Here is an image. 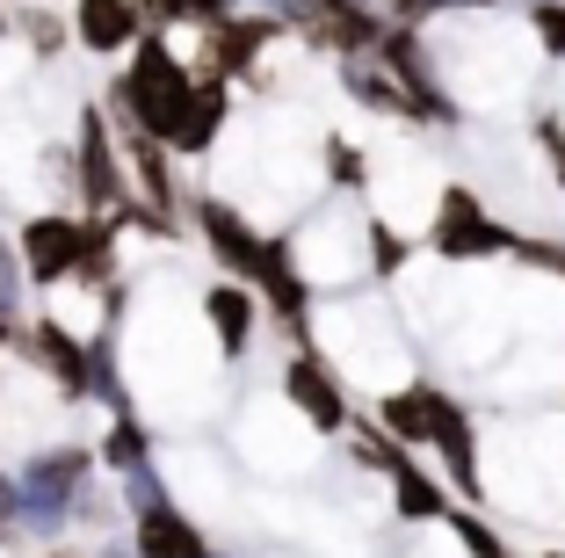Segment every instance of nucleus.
Returning a JSON list of instances; mask_svg holds the SVG:
<instances>
[{
    "mask_svg": "<svg viewBox=\"0 0 565 558\" xmlns=\"http://www.w3.org/2000/svg\"><path fill=\"white\" fill-rule=\"evenodd\" d=\"M109 558H124V551H109Z\"/></svg>",
    "mask_w": 565,
    "mask_h": 558,
    "instance_id": "c756f323",
    "label": "nucleus"
},
{
    "mask_svg": "<svg viewBox=\"0 0 565 558\" xmlns=\"http://www.w3.org/2000/svg\"><path fill=\"white\" fill-rule=\"evenodd\" d=\"M8 529H15V523H8V515H0V544H8Z\"/></svg>",
    "mask_w": 565,
    "mask_h": 558,
    "instance_id": "bb28decb",
    "label": "nucleus"
},
{
    "mask_svg": "<svg viewBox=\"0 0 565 558\" xmlns=\"http://www.w3.org/2000/svg\"><path fill=\"white\" fill-rule=\"evenodd\" d=\"M87 225L95 218H73V211H44L22 225V276L36 283V291H58V283L81 276V254H87Z\"/></svg>",
    "mask_w": 565,
    "mask_h": 558,
    "instance_id": "0eeeda50",
    "label": "nucleus"
},
{
    "mask_svg": "<svg viewBox=\"0 0 565 558\" xmlns=\"http://www.w3.org/2000/svg\"><path fill=\"white\" fill-rule=\"evenodd\" d=\"M131 558H211V544H203V529H196L189 508L160 501V508L131 515Z\"/></svg>",
    "mask_w": 565,
    "mask_h": 558,
    "instance_id": "9b49d317",
    "label": "nucleus"
},
{
    "mask_svg": "<svg viewBox=\"0 0 565 558\" xmlns=\"http://www.w3.org/2000/svg\"><path fill=\"white\" fill-rule=\"evenodd\" d=\"M449 413H457V399L435 392V385H399V392L377 399L384 435H392V443H406V450H435V435L449 428Z\"/></svg>",
    "mask_w": 565,
    "mask_h": 558,
    "instance_id": "1a4fd4ad",
    "label": "nucleus"
},
{
    "mask_svg": "<svg viewBox=\"0 0 565 558\" xmlns=\"http://www.w3.org/2000/svg\"><path fill=\"white\" fill-rule=\"evenodd\" d=\"M406 254H414V246H406L399 232L384 225V218H370V269H377V276H399V269H406Z\"/></svg>",
    "mask_w": 565,
    "mask_h": 558,
    "instance_id": "412c9836",
    "label": "nucleus"
},
{
    "mask_svg": "<svg viewBox=\"0 0 565 558\" xmlns=\"http://www.w3.org/2000/svg\"><path fill=\"white\" fill-rule=\"evenodd\" d=\"M530 30H536V44H544L551 59H565V0H536V8H530Z\"/></svg>",
    "mask_w": 565,
    "mask_h": 558,
    "instance_id": "4be33fe9",
    "label": "nucleus"
},
{
    "mask_svg": "<svg viewBox=\"0 0 565 558\" xmlns=\"http://www.w3.org/2000/svg\"><path fill=\"white\" fill-rule=\"evenodd\" d=\"M225 116H233V81H211V73H203L196 95H189V109L174 116V131H167L174 160H203V152L217 146V131H225Z\"/></svg>",
    "mask_w": 565,
    "mask_h": 558,
    "instance_id": "f8f14e48",
    "label": "nucleus"
},
{
    "mask_svg": "<svg viewBox=\"0 0 565 558\" xmlns=\"http://www.w3.org/2000/svg\"><path fill=\"white\" fill-rule=\"evenodd\" d=\"M282 399L305 413V428H319V435H341L349 421V392H341V378H333V362L319 356L312 341L290 348V362H282Z\"/></svg>",
    "mask_w": 565,
    "mask_h": 558,
    "instance_id": "6e6552de",
    "label": "nucleus"
},
{
    "mask_svg": "<svg viewBox=\"0 0 565 558\" xmlns=\"http://www.w3.org/2000/svg\"><path fill=\"white\" fill-rule=\"evenodd\" d=\"M211 558H217V551H211Z\"/></svg>",
    "mask_w": 565,
    "mask_h": 558,
    "instance_id": "2f4dec72",
    "label": "nucleus"
},
{
    "mask_svg": "<svg viewBox=\"0 0 565 558\" xmlns=\"http://www.w3.org/2000/svg\"><path fill=\"white\" fill-rule=\"evenodd\" d=\"M15 30L30 36V44L44 51V59H51L58 44H73V15H51V8H22V15H15Z\"/></svg>",
    "mask_w": 565,
    "mask_h": 558,
    "instance_id": "aec40b11",
    "label": "nucleus"
},
{
    "mask_svg": "<svg viewBox=\"0 0 565 558\" xmlns=\"http://www.w3.org/2000/svg\"><path fill=\"white\" fill-rule=\"evenodd\" d=\"M544 558H565V551H544Z\"/></svg>",
    "mask_w": 565,
    "mask_h": 558,
    "instance_id": "c85d7f7f",
    "label": "nucleus"
},
{
    "mask_svg": "<svg viewBox=\"0 0 565 558\" xmlns=\"http://www.w3.org/2000/svg\"><path fill=\"white\" fill-rule=\"evenodd\" d=\"M290 30L282 15H225L203 30V51H196V73L211 81H254L262 87V51Z\"/></svg>",
    "mask_w": 565,
    "mask_h": 558,
    "instance_id": "39448f33",
    "label": "nucleus"
},
{
    "mask_svg": "<svg viewBox=\"0 0 565 558\" xmlns=\"http://www.w3.org/2000/svg\"><path fill=\"white\" fill-rule=\"evenodd\" d=\"M138 8H146V22H167V30H174V22H196V30H211V22L233 15V0H138Z\"/></svg>",
    "mask_w": 565,
    "mask_h": 558,
    "instance_id": "f3484780",
    "label": "nucleus"
},
{
    "mask_svg": "<svg viewBox=\"0 0 565 558\" xmlns=\"http://www.w3.org/2000/svg\"><path fill=\"white\" fill-rule=\"evenodd\" d=\"M428 246L443 254V262H486V254H515V232L500 225L493 211H486L471 189H443V203H435V225H428Z\"/></svg>",
    "mask_w": 565,
    "mask_h": 558,
    "instance_id": "20e7f679",
    "label": "nucleus"
},
{
    "mask_svg": "<svg viewBox=\"0 0 565 558\" xmlns=\"http://www.w3.org/2000/svg\"><path fill=\"white\" fill-rule=\"evenodd\" d=\"M196 225H203V246L217 254V269H225V276H239V283H254V291H268V283L290 269V240H262V232H254L233 203L196 197Z\"/></svg>",
    "mask_w": 565,
    "mask_h": 558,
    "instance_id": "f03ea898",
    "label": "nucleus"
},
{
    "mask_svg": "<svg viewBox=\"0 0 565 558\" xmlns=\"http://www.w3.org/2000/svg\"><path fill=\"white\" fill-rule=\"evenodd\" d=\"M449 537L465 544L471 558H515V551H508V537H500L493 523H479V515H471V508H449Z\"/></svg>",
    "mask_w": 565,
    "mask_h": 558,
    "instance_id": "a211bd4d",
    "label": "nucleus"
},
{
    "mask_svg": "<svg viewBox=\"0 0 565 558\" xmlns=\"http://www.w3.org/2000/svg\"><path fill=\"white\" fill-rule=\"evenodd\" d=\"M384 478H392V515H399V523H449V486L428 478L406 450H399V464H392Z\"/></svg>",
    "mask_w": 565,
    "mask_h": 558,
    "instance_id": "4468645a",
    "label": "nucleus"
},
{
    "mask_svg": "<svg viewBox=\"0 0 565 558\" xmlns=\"http://www.w3.org/2000/svg\"><path fill=\"white\" fill-rule=\"evenodd\" d=\"M196 81H203V73H189L182 59H174V44H167L160 30H146V36H138V51H131V73L109 81V102H102V109H109L117 138L152 131L167 146V131H174V116L189 109Z\"/></svg>",
    "mask_w": 565,
    "mask_h": 558,
    "instance_id": "f257e3e1",
    "label": "nucleus"
},
{
    "mask_svg": "<svg viewBox=\"0 0 565 558\" xmlns=\"http://www.w3.org/2000/svg\"><path fill=\"white\" fill-rule=\"evenodd\" d=\"M15 348H22V362H36V370L73 399V407L95 399V341H73L66 319H22Z\"/></svg>",
    "mask_w": 565,
    "mask_h": 558,
    "instance_id": "423d86ee",
    "label": "nucleus"
},
{
    "mask_svg": "<svg viewBox=\"0 0 565 558\" xmlns=\"http://www.w3.org/2000/svg\"><path fill=\"white\" fill-rule=\"evenodd\" d=\"M0 36H8V15H0Z\"/></svg>",
    "mask_w": 565,
    "mask_h": 558,
    "instance_id": "cd10ccee",
    "label": "nucleus"
},
{
    "mask_svg": "<svg viewBox=\"0 0 565 558\" xmlns=\"http://www.w3.org/2000/svg\"><path fill=\"white\" fill-rule=\"evenodd\" d=\"M290 8H298V0H233V15H282L290 22Z\"/></svg>",
    "mask_w": 565,
    "mask_h": 558,
    "instance_id": "a878e982",
    "label": "nucleus"
},
{
    "mask_svg": "<svg viewBox=\"0 0 565 558\" xmlns=\"http://www.w3.org/2000/svg\"><path fill=\"white\" fill-rule=\"evenodd\" d=\"M515 254H522L530 269H551V276H565V246H558V240H522Z\"/></svg>",
    "mask_w": 565,
    "mask_h": 558,
    "instance_id": "393cba45",
    "label": "nucleus"
},
{
    "mask_svg": "<svg viewBox=\"0 0 565 558\" xmlns=\"http://www.w3.org/2000/svg\"><path fill=\"white\" fill-rule=\"evenodd\" d=\"M254 297H262V291H254V283H217V291L211 297H203V319H211V334H217V356H225V362H239V356H247V341H254V327H262V313H254Z\"/></svg>",
    "mask_w": 565,
    "mask_h": 558,
    "instance_id": "ddd939ff",
    "label": "nucleus"
},
{
    "mask_svg": "<svg viewBox=\"0 0 565 558\" xmlns=\"http://www.w3.org/2000/svg\"><path fill=\"white\" fill-rule=\"evenodd\" d=\"M327 167H333V189H363V152L355 146H341V138H327Z\"/></svg>",
    "mask_w": 565,
    "mask_h": 558,
    "instance_id": "b1692460",
    "label": "nucleus"
},
{
    "mask_svg": "<svg viewBox=\"0 0 565 558\" xmlns=\"http://www.w3.org/2000/svg\"><path fill=\"white\" fill-rule=\"evenodd\" d=\"M146 457H152L146 421H138V413H117V421H109V435H102V464H109V478L131 472V464H146Z\"/></svg>",
    "mask_w": 565,
    "mask_h": 558,
    "instance_id": "dca6fc26",
    "label": "nucleus"
},
{
    "mask_svg": "<svg viewBox=\"0 0 565 558\" xmlns=\"http://www.w3.org/2000/svg\"><path fill=\"white\" fill-rule=\"evenodd\" d=\"M117 493H124V508H160V501H167V478H160V464H131V472H117Z\"/></svg>",
    "mask_w": 565,
    "mask_h": 558,
    "instance_id": "6ab92c4d",
    "label": "nucleus"
},
{
    "mask_svg": "<svg viewBox=\"0 0 565 558\" xmlns=\"http://www.w3.org/2000/svg\"><path fill=\"white\" fill-rule=\"evenodd\" d=\"M530 8H536V0H530Z\"/></svg>",
    "mask_w": 565,
    "mask_h": 558,
    "instance_id": "7c9ffc66",
    "label": "nucleus"
},
{
    "mask_svg": "<svg viewBox=\"0 0 565 558\" xmlns=\"http://www.w3.org/2000/svg\"><path fill=\"white\" fill-rule=\"evenodd\" d=\"M146 8L138 0H73V44L95 51V59H124V51H138V36H146Z\"/></svg>",
    "mask_w": 565,
    "mask_h": 558,
    "instance_id": "9d476101",
    "label": "nucleus"
},
{
    "mask_svg": "<svg viewBox=\"0 0 565 558\" xmlns=\"http://www.w3.org/2000/svg\"><path fill=\"white\" fill-rule=\"evenodd\" d=\"M399 22H428V15H449V8H465V15H486L493 0H384Z\"/></svg>",
    "mask_w": 565,
    "mask_h": 558,
    "instance_id": "5701e85b",
    "label": "nucleus"
},
{
    "mask_svg": "<svg viewBox=\"0 0 565 558\" xmlns=\"http://www.w3.org/2000/svg\"><path fill=\"white\" fill-rule=\"evenodd\" d=\"M435 457H443L449 486H457V501H486V478H479V435H471V413L457 407L449 413V428L435 435Z\"/></svg>",
    "mask_w": 565,
    "mask_h": 558,
    "instance_id": "2eb2a0df",
    "label": "nucleus"
},
{
    "mask_svg": "<svg viewBox=\"0 0 565 558\" xmlns=\"http://www.w3.org/2000/svg\"><path fill=\"white\" fill-rule=\"evenodd\" d=\"M73 189L95 218H117L124 203L138 197L131 189V160H124V138L109 124V109H87L81 116V138H73Z\"/></svg>",
    "mask_w": 565,
    "mask_h": 558,
    "instance_id": "7ed1b4c3",
    "label": "nucleus"
}]
</instances>
